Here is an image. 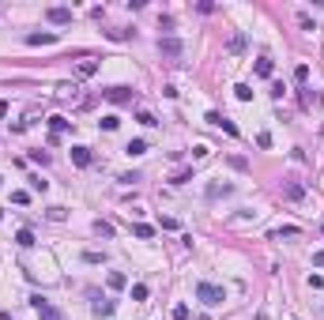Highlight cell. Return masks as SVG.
Segmentation results:
<instances>
[{
	"label": "cell",
	"mask_w": 324,
	"mask_h": 320,
	"mask_svg": "<svg viewBox=\"0 0 324 320\" xmlns=\"http://www.w3.org/2000/svg\"><path fill=\"white\" fill-rule=\"evenodd\" d=\"M317 106H321V91L306 87V91H302V110H317Z\"/></svg>",
	"instance_id": "8992f818"
},
{
	"label": "cell",
	"mask_w": 324,
	"mask_h": 320,
	"mask_svg": "<svg viewBox=\"0 0 324 320\" xmlns=\"http://www.w3.org/2000/svg\"><path fill=\"white\" fill-rule=\"evenodd\" d=\"M275 72V64H272V57H256V76L260 79H268Z\"/></svg>",
	"instance_id": "ba28073f"
},
{
	"label": "cell",
	"mask_w": 324,
	"mask_h": 320,
	"mask_svg": "<svg viewBox=\"0 0 324 320\" xmlns=\"http://www.w3.org/2000/svg\"><path fill=\"white\" fill-rule=\"evenodd\" d=\"M294 79H298V83H306V79H309V64H298V68H294Z\"/></svg>",
	"instance_id": "7402d4cb"
},
{
	"label": "cell",
	"mask_w": 324,
	"mask_h": 320,
	"mask_svg": "<svg viewBox=\"0 0 324 320\" xmlns=\"http://www.w3.org/2000/svg\"><path fill=\"white\" fill-rule=\"evenodd\" d=\"M30 162H42V166H45V162H49V155H45L42 147H38V151H30Z\"/></svg>",
	"instance_id": "484cf974"
},
{
	"label": "cell",
	"mask_w": 324,
	"mask_h": 320,
	"mask_svg": "<svg viewBox=\"0 0 324 320\" xmlns=\"http://www.w3.org/2000/svg\"><path fill=\"white\" fill-rule=\"evenodd\" d=\"M30 188H34V192H45V188H49V181H42V177H30Z\"/></svg>",
	"instance_id": "cb8c5ba5"
},
{
	"label": "cell",
	"mask_w": 324,
	"mask_h": 320,
	"mask_svg": "<svg viewBox=\"0 0 324 320\" xmlns=\"http://www.w3.org/2000/svg\"><path fill=\"white\" fill-rule=\"evenodd\" d=\"M117 125H121V117H113V113H110V117H102V128H106V132H113Z\"/></svg>",
	"instance_id": "603a6c76"
},
{
	"label": "cell",
	"mask_w": 324,
	"mask_h": 320,
	"mask_svg": "<svg viewBox=\"0 0 324 320\" xmlns=\"http://www.w3.org/2000/svg\"><path fill=\"white\" fill-rule=\"evenodd\" d=\"M106 98L110 102H132L136 98V91H132V87H110V91H102Z\"/></svg>",
	"instance_id": "3957f363"
},
{
	"label": "cell",
	"mask_w": 324,
	"mask_h": 320,
	"mask_svg": "<svg viewBox=\"0 0 324 320\" xmlns=\"http://www.w3.org/2000/svg\"><path fill=\"white\" fill-rule=\"evenodd\" d=\"M196 302H204V305H222V302H226V290H222L219 283H196Z\"/></svg>",
	"instance_id": "6da1fadb"
},
{
	"label": "cell",
	"mask_w": 324,
	"mask_h": 320,
	"mask_svg": "<svg viewBox=\"0 0 324 320\" xmlns=\"http://www.w3.org/2000/svg\"><path fill=\"white\" fill-rule=\"evenodd\" d=\"M219 128H222V132H230V136H238V125H234V121H226V117H222Z\"/></svg>",
	"instance_id": "f1b7e54d"
},
{
	"label": "cell",
	"mask_w": 324,
	"mask_h": 320,
	"mask_svg": "<svg viewBox=\"0 0 324 320\" xmlns=\"http://www.w3.org/2000/svg\"><path fill=\"white\" fill-rule=\"evenodd\" d=\"M136 121H140V125H147V128H151V125H159V121H155V113H147V110H144V113H140V117H136Z\"/></svg>",
	"instance_id": "d4e9b609"
},
{
	"label": "cell",
	"mask_w": 324,
	"mask_h": 320,
	"mask_svg": "<svg viewBox=\"0 0 324 320\" xmlns=\"http://www.w3.org/2000/svg\"><path fill=\"white\" fill-rule=\"evenodd\" d=\"M132 234H136L140 241H151V237H155V226H147V222H136V226H132Z\"/></svg>",
	"instance_id": "9a60e30c"
},
{
	"label": "cell",
	"mask_w": 324,
	"mask_h": 320,
	"mask_svg": "<svg viewBox=\"0 0 324 320\" xmlns=\"http://www.w3.org/2000/svg\"><path fill=\"white\" fill-rule=\"evenodd\" d=\"M15 245H19V249H30V245H34V230H19V234H15Z\"/></svg>",
	"instance_id": "4fadbf2b"
},
{
	"label": "cell",
	"mask_w": 324,
	"mask_h": 320,
	"mask_svg": "<svg viewBox=\"0 0 324 320\" xmlns=\"http://www.w3.org/2000/svg\"><path fill=\"white\" fill-rule=\"evenodd\" d=\"M53 42H57V34H53V30H42V34H26V45H53Z\"/></svg>",
	"instance_id": "5b68a950"
},
{
	"label": "cell",
	"mask_w": 324,
	"mask_h": 320,
	"mask_svg": "<svg viewBox=\"0 0 324 320\" xmlns=\"http://www.w3.org/2000/svg\"><path fill=\"white\" fill-rule=\"evenodd\" d=\"M91 309H94V317H98V320H102V317H113V302H106V298H102V302L94 298V305H91Z\"/></svg>",
	"instance_id": "30bf717a"
},
{
	"label": "cell",
	"mask_w": 324,
	"mask_h": 320,
	"mask_svg": "<svg viewBox=\"0 0 324 320\" xmlns=\"http://www.w3.org/2000/svg\"><path fill=\"white\" fill-rule=\"evenodd\" d=\"M49 128H53V136H60V132H68V128H72V121L57 113V117H49Z\"/></svg>",
	"instance_id": "8fae6325"
},
{
	"label": "cell",
	"mask_w": 324,
	"mask_h": 320,
	"mask_svg": "<svg viewBox=\"0 0 324 320\" xmlns=\"http://www.w3.org/2000/svg\"><path fill=\"white\" fill-rule=\"evenodd\" d=\"M106 283H110V290H121V287L128 283V279L121 275V271H110V275H106Z\"/></svg>",
	"instance_id": "2e32d148"
},
{
	"label": "cell",
	"mask_w": 324,
	"mask_h": 320,
	"mask_svg": "<svg viewBox=\"0 0 324 320\" xmlns=\"http://www.w3.org/2000/svg\"><path fill=\"white\" fill-rule=\"evenodd\" d=\"M234 192V185H211L207 188V200H215V196H230Z\"/></svg>",
	"instance_id": "e0dca14e"
},
{
	"label": "cell",
	"mask_w": 324,
	"mask_h": 320,
	"mask_svg": "<svg viewBox=\"0 0 324 320\" xmlns=\"http://www.w3.org/2000/svg\"><path fill=\"white\" fill-rule=\"evenodd\" d=\"M45 19H49V23H72V8H49Z\"/></svg>",
	"instance_id": "52a82bcc"
},
{
	"label": "cell",
	"mask_w": 324,
	"mask_h": 320,
	"mask_svg": "<svg viewBox=\"0 0 324 320\" xmlns=\"http://www.w3.org/2000/svg\"><path fill=\"white\" fill-rule=\"evenodd\" d=\"M241 49H245V34H234L230 38V53H241Z\"/></svg>",
	"instance_id": "ffe728a7"
},
{
	"label": "cell",
	"mask_w": 324,
	"mask_h": 320,
	"mask_svg": "<svg viewBox=\"0 0 324 320\" xmlns=\"http://www.w3.org/2000/svg\"><path fill=\"white\" fill-rule=\"evenodd\" d=\"M0 181H4V177H0Z\"/></svg>",
	"instance_id": "836d02e7"
},
{
	"label": "cell",
	"mask_w": 324,
	"mask_h": 320,
	"mask_svg": "<svg viewBox=\"0 0 324 320\" xmlns=\"http://www.w3.org/2000/svg\"><path fill=\"white\" fill-rule=\"evenodd\" d=\"M132 159H140V155H147V140H128V147H125Z\"/></svg>",
	"instance_id": "5bb4252c"
},
{
	"label": "cell",
	"mask_w": 324,
	"mask_h": 320,
	"mask_svg": "<svg viewBox=\"0 0 324 320\" xmlns=\"http://www.w3.org/2000/svg\"><path fill=\"white\" fill-rule=\"evenodd\" d=\"M94 68H98L94 60H83V64H79V72H83V76H94Z\"/></svg>",
	"instance_id": "f546056e"
},
{
	"label": "cell",
	"mask_w": 324,
	"mask_h": 320,
	"mask_svg": "<svg viewBox=\"0 0 324 320\" xmlns=\"http://www.w3.org/2000/svg\"><path fill=\"white\" fill-rule=\"evenodd\" d=\"M313 264H317V268H324V249H321V253H313Z\"/></svg>",
	"instance_id": "1f68e13d"
},
{
	"label": "cell",
	"mask_w": 324,
	"mask_h": 320,
	"mask_svg": "<svg viewBox=\"0 0 324 320\" xmlns=\"http://www.w3.org/2000/svg\"><path fill=\"white\" fill-rule=\"evenodd\" d=\"M173 320H188V305H173Z\"/></svg>",
	"instance_id": "83f0119b"
},
{
	"label": "cell",
	"mask_w": 324,
	"mask_h": 320,
	"mask_svg": "<svg viewBox=\"0 0 324 320\" xmlns=\"http://www.w3.org/2000/svg\"><path fill=\"white\" fill-rule=\"evenodd\" d=\"M283 196H290V200H302V196H306V188H302L298 181H283Z\"/></svg>",
	"instance_id": "9c48e42d"
},
{
	"label": "cell",
	"mask_w": 324,
	"mask_h": 320,
	"mask_svg": "<svg viewBox=\"0 0 324 320\" xmlns=\"http://www.w3.org/2000/svg\"><path fill=\"white\" fill-rule=\"evenodd\" d=\"M294 234H298V230H294V226H283V230H272V237H294Z\"/></svg>",
	"instance_id": "4316f807"
},
{
	"label": "cell",
	"mask_w": 324,
	"mask_h": 320,
	"mask_svg": "<svg viewBox=\"0 0 324 320\" xmlns=\"http://www.w3.org/2000/svg\"><path fill=\"white\" fill-rule=\"evenodd\" d=\"M234 94H238V102H249V98H253V87H249V83H238V87H234Z\"/></svg>",
	"instance_id": "ac0fdd59"
},
{
	"label": "cell",
	"mask_w": 324,
	"mask_h": 320,
	"mask_svg": "<svg viewBox=\"0 0 324 320\" xmlns=\"http://www.w3.org/2000/svg\"><path fill=\"white\" fill-rule=\"evenodd\" d=\"M72 162H76V166H91V162H94V155H91V147H83V144H76V147H72Z\"/></svg>",
	"instance_id": "277c9868"
},
{
	"label": "cell",
	"mask_w": 324,
	"mask_h": 320,
	"mask_svg": "<svg viewBox=\"0 0 324 320\" xmlns=\"http://www.w3.org/2000/svg\"><path fill=\"white\" fill-rule=\"evenodd\" d=\"M159 53H162L166 60H173V64H177V60L185 57V45H181L177 38H159Z\"/></svg>",
	"instance_id": "7a4b0ae2"
},
{
	"label": "cell",
	"mask_w": 324,
	"mask_h": 320,
	"mask_svg": "<svg viewBox=\"0 0 324 320\" xmlns=\"http://www.w3.org/2000/svg\"><path fill=\"white\" fill-rule=\"evenodd\" d=\"M38 320H64V313H60L57 305H42V309H38Z\"/></svg>",
	"instance_id": "7c38bea8"
},
{
	"label": "cell",
	"mask_w": 324,
	"mask_h": 320,
	"mask_svg": "<svg viewBox=\"0 0 324 320\" xmlns=\"http://www.w3.org/2000/svg\"><path fill=\"white\" fill-rule=\"evenodd\" d=\"M94 234H98V237H113V226H110V222H102V219H98V222H94Z\"/></svg>",
	"instance_id": "d6986e66"
},
{
	"label": "cell",
	"mask_w": 324,
	"mask_h": 320,
	"mask_svg": "<svg viewBox=\"0 0 324 320\" xmlns=\"http://www.w3.org/2000/svg\"><path fill=\"white\" fill-rule=\"evenodd\" d=\"M132 302H147V287H144V283H136V287H132Z\"/></svg>",
	"instance_id": "44dd1931"
},
{
	"label": "cell",
	"mask_w": 324,
	"mask_h": 320,
	"mask_svg": "<svg viewBox=\"0 0 324 320\" xmlns=\"http://www.w3.org/2000/svg\"><path fill=\"white\" fill-rule=\"evenodd\" d=\"M0 117H8V102H0Z\"/></svg>",
	"instance_id": "d6a6232c"
},
{
	"label": "cell",
	"mask_w": 324,
	"mask_h": 320,
	"mask_svg": "<svg viewBox=\"0 0 324 320\" xmlns=\"http://www.w3.org/2000/svg\"><path fill=\"white\" fill-rule=\"evenodd\" d=\"M204 121H207V125H215V128H219V125H222V113H215V110H211V113H207Z\"/></svg>",
	"instance_id": "4dcf8cb0"
}]
</instances>
